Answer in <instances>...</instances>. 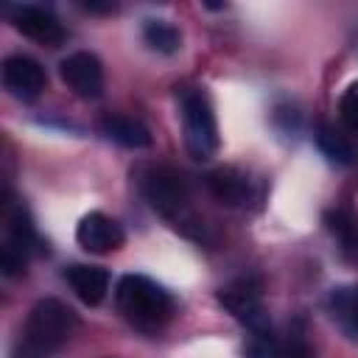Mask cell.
I'll return each instance as SVG.
<instances>
[{
	"mask_svg": "<svg viewBox=\"0 0 358 358\" xmlns=\"http://www.w3.org/2000/svg\"><path fill=\"white\" fill-rule=\"evenodd\" d=\"M78 319L76 313L59 302V299H39L22 327V338L17 347V358H48L53 355L59 347H64L70 341V336L76 333Z\"/></svg>",
	"mask_w": 358,
	"mask_h": 358,
	"instance_id": "6da1fadb",
	"label": "cell"
},
{
	"mask_svg": "<svg viewBox=\"0 0 358 358\" xmlns=\"http://www.w3.org/2000/svg\"><path fill=\"white\" fill-rule=\"evenodd\" d=\"M115 302L123 319L137 330H159L176 310L173 296L162 285H157L151 277H143V274L120 277L115 288Z\"/></svg>",
	"mask_w": 358,
	"mask_h": 358,
	"instance_id": "7a4b0ae2",
	"label": "cell"
},
{
	"mask_svg": "<svg viewBox=\"0 0 358 358\" xmlns=\"http://www.w3.org/2000/svg\"><path fill=\"white\" fill-rule=\"evenodd\" d=\"M140 190L154 213L168 218L176 229L187 235H199V221L187 204V182L179 171L168 165H151L140 173Z\"/></svg>",
	"mask_w": 358,
	"mask_h": 358,
	"instance_id": "3957f363",
	"label": "cell"
},
{
	"mask_svg": "<svg viewBox=\"0 0 358 358\" xmlns=\"http://www.w3.org/2000/svg\"><path fill=\"white\" fill-rule=\"evenodd\" d=\"M179 106H182L185 148L190 151L193 159H210L218 148V123L210 98L201 90H185Z\"/></svg>",
	"mask_w": 358,
	"mask_h": 358,
	"instance_id": "277c9868",
	"label": "cell"
},
{
	"mask_svg": "<svg viewBox=\"0 0 358 358\" xmlns=\"http://www.w3.org/2000/svg\"><path fill=\"white\" fill-rule=\"evenodd\" d=\"M34 241H36V235H34V224H31L25 204L6 196V201H3V241H0V268L6 277L25 271Z\"/></svg>",
	"mask_w": 358,
	"mask_h": 358,
	"instance_id": "5b68a950",
	"label": "cell"
},
{
	"mask_svg": "<svg viewBox=\"0 0 358 358\" xmlns=\"http://www.w3.org/2000/svg\"><path fill=\"white\" fill-rule=\"evenodd\" d=\"M218 302L243 324L255 333H266L271 330L268 324V313H266V305H263V294H260V285L255 280H235L229 285H224L218 291Z\"/></svg>",
	"mask_w": 358,
	"mask_h": 358,
	"instance_id": "8992f818",
	"label": "cell"
},
{
	"mask_svg": "<svg viewBox=\"0 0 358 358\" xmlns=\"http://www.w3.org/2000/svg\"><path fill=\"white\" fill-rule=\"evenodd\" d=\"M62 81L78 95V98H98L103 92V67L95 53L76 50L59 64Z\"/></svg>",
	"mask_w": 358,
	"mask_h": 358,
	"instance_id": "52a82bcc",
	"label": "cell"
},
{
	"mask_svg": "<svg viewBox=\"0 0 358 358\" xmlns=\"http://www.w3.org/2000/svg\"><path fill=\"white\" fill-rule=\"evenodd\" d=\"M3 84L14 98L34 101L48 87V76H45V67L36 59L14 53L3 62Z\"/></svg>",
	"mask_w": 358,
	"mask_h": 358,
	"instance_id": "ba28073f",
	"label": "cell"
},
{
	"mask_svg": "<svg viewBox=\"0 0 358 358\" xmlns=\"http://www.w3.org/2000/svg\"><path fill=\"white\" fill-rule=\"evenodd\" d=\"M76 241L81 249H87L92 255H106V252H115L123 246L126 232L115 218H109L103 213H90L78 221Z\"/></svg>",
	"mask_w": 358,
	"mask_h": 358,
	"instance_id": "9c48e42d",
	"label": "cell"
},
{
	"mask_svg": "<svg viewBox=\"0 0 358 358\" xmlns=\"http://www.w3.org/2000/svg\"><path fill=\"white\" fill-rule=\"evenodd\" d=\"M11 20H14V28L22 36H28V39H34L39 45L56 48V45L64 42L62 22L48 8H42V6H20V8H14V17Z\"/></svg>",
	"mask_w": 358,
	"mask_h": 358,
	"instance_id": "30bf717a",
	"label": "cell"
},
{
	"mask_svg": "<svg viewBox=\"0 0 358 358\" xmlns=\"http://www.w3.org/2000/svg\"><path fill=\"white\" fill-rule=\"evenodd\" d=\"M249 358H316L302 336H274L271 330L255 333L246 350Z\"/></svg>",
	"mask_w": 358,
	"mask_h": 358,
	"instance_id": "8fae6325",
	"label": "cell"
},
{
	"mask_svg": "<svg viewBox=\"0 0 358 358\" xmlns=\"http://www.w3.org/2000/svg\"><path fill=\"white\" fill-rule=\"evenodd\" d=\"M210 193L221 201V204H229V207H241L252 199V179L238 171V168H215L204 176Z\"/></svg>",
	"mask_w": 358,
	"mask_h": 358,
	"instance_id": "7c38bea8",
	"label": "cell"
},
{
	"mask_svg": "<svg viewBox=\"0 0 358 358\" xmlns=\"http://www.w3.org/2000/svg\"><path fill=\"white\" fill-rule=\"evenodd\" d=\"M64 280L70 282V288L76 291V296L84 305H101L109 291V271L101 266L76 263V266L64 268Z\"/></svg>",
	"mask_w": 358,
	"mask_h": 358,
	"instance_id": "4fadbf2b",
	"label": "cell"
},
{
	"mask_svg": "<svg viewBox=\"0 0 358 358\" xmlns=\"http://www.w3.org/2000/svg\"><path fill=\"white\" fill-rule=\"evenodd\" d=\"M324 227L338 243V252L350 263H358V213L352 207H330L324 213Z\"/></svg>",
	"mask_w": 358,
	"mask_h": 358,
	"instance_id": "5bb4252c",
	"label": "cell"
},
{
	"mask_svg": "<svg viewBox=\"0 0 358 358\" xmlns=\"http://www.w3.org/2000/svg\"><path fill=\"white\" fill-rule=\"evenodd\" d=\"M101 131L123 145V148H148L151 145V131L145 129V123H140L137 117H126V115H106L101 120Z\"/></svg>",
	"mask_w": 358,
	"mask_h": 358,
	"instance_id": "9a60e30c",
	"label": "cell"
},
{
	"mask_svg": "<svg viewBox=\"0 0 358 358\" xmlns=\"http://www.w3.org/2000/svg\"><path fill=\"white\" fill-rule=\"evenodd\" d=\"M327 310L350 338H358V285L333 288L327 296Z\"/></svg>",
	"mask_w": 358,
	"mask_h": 358,
	"instance_id": "2e32d148",
	"label": "cell"
},
{
	"mask_svg": "<svg viewBox=\"0 0 358 358\" xmlns=\"http://www.w3.org/2000/svg\"><path fill=\"white\" fill-rule=\"evenodd\" d=\"M143 39H145V45H148L151 50L165 53V56H171V53H176V50L182 48V34H179V28L171 25L168 20H145V25H143Z\"/></svg>",
	"mask_w": 358,
	"mask_h": 358,
	"instance_id": "e0dca14e",
	"label": "cell"
},
{
	"mask_svg": "<svg viewBox=\"0 0 358 358\" xmlns=\"http://www.w3.org/2000/svg\"><path fill=\"white\" fill-rule=\"evenodd\" d=\"M316 143H319L322 154H324L330 162H336V165H352V162H355V148H352V143H350L338 129L322 126L319 134H316Z\"/></svg>",
	"mask_w": 358,
	"mask_h": 358,
	"instance_id": "ac0fdd59",
	"label": "cell"
},
{
	"mask_svg": "<svg viewBox=\"0 0 358 358\" xmlns=\"http://www.w3.org/2000/svg\"><path fill=\"white\" fill-rule=\"evenodd\" d=\"M338 112H341L344 126H347L352 134H358V81H352V84L344 90V95H341V101H338Z\"/></svg>",
	"mask_w": 358,
	"mask_h": 358,
	"instance_id": "d6986e66",
	"label": "cell"
},
{
	"mask_svg": "<svg viewBox=\"0 0 358 358\" xmlns=\"http://www.w3.org/2000/svg\"><path fill=\"white\" fill-rule=\"evenodd\" d=\"M84 8L87 11H95V14H112V11H117V3H84Z\"/></svg>",
	"mask_w": 358,
	"mask_h": 358,
	"instance_id": "ffe728a7",
	"label": "cell"
}]
</instances>
